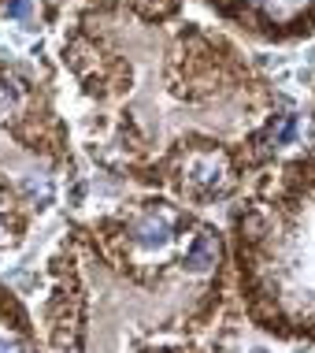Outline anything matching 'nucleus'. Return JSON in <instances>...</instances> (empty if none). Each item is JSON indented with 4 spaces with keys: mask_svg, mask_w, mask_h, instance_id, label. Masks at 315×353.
<instances>
[{
    "mask_svg": "<svg viewBox=\"0 0 315 353\" xmlns=\"http://www.w3.org/2000/svg\"><path fill=\"white\" fill-rule=\"evenodd\" d=\"M60 68L85 157L193 208L230 201L293 134L290 101L186 0H78Z\"/></svg>",
    "mask_w": 315,
    "mask_h": 353,
    "instance_id": "f257e3e1",
    "label": "nucleus"
},
{
    "mask_svg": "<svg viewBox=\"0 0 315 353\" xmlns=\"http://www.w3.org/2000/svg\"><path fill=\"white\" fill-rule=\"evenodd\" d=\"M26 12H30V0H12L8 4V19H23Z\"/></svg>",
    "mask_w": 315,
    "mask_h": 353,
    "instance_id": "423d86ee",
    "label": "nucleus"
},
{
    "mask_svg": "<svg viewBox=\"0 0 315 353\" xmlns=\"http://www.w3.org/2000/svg\"><path fill=\"white\" fill-rule=\"evenodd\" d=\"M74 179L71 123L49 79L0 56V256L19 250Z\"/></svg>",
    "mask_w": 315,
    "mask_h": 353,
    "instance_id": "20e7f679",
    "label": "nucleus"
},
{
    "mask_svg": "<svg viewBox=\"0 0 315 353\" xmlns=\"http://www.w3.org/2000/svg\"><path fill=\"white\" fill-rule=\"evenodd\" d=\"M226 309V242L164 194L78 223L49 261L52 353H204Z\"/></svg>",
    "mask_w": 315,
    "mask_h": 353,
    "instance_id": "f03ea898",
    "label": "nucleus"
},
{
    "mask_svg": "<svg viewBox=\"0 0 315 353\" xmlns=\"http://www.w3.org/2000/svg\"><path fill=\"white\" fill-rule=\"evenodd\" d=\"M245 312L274 339L315 342V149L271 164L230 212Z\"/></svg>",
    "mask_w": 315,
    "mask_h": 353,
    "instance_id": "7ed1b4c3",
    "label": "nucleus"
},
{
    "mask_svg": "<svg viewBox=\"0 0 315 353\" xmlns=\"http://www.w3.org/2000/svg\"><path fill=\"white\" fill-rule=\"evenodd\" d=\"M4 4H8V0H0V8H4Z\"/></svg>",
    "mask_w": 315,
    "mask_h": 353,
    "instance_id": "0eeeda50",
    "label": "nucleus"
},
{
    "mask_svg": "<svg viewBox=\"0 0 315 353\" xmlns=\"http://www.w3.org/2000/svg\"><path fill=\"white\" fill-rule=\"evenodd\" d=\"M260 45H297L315 37V0H200Z\"/></svg>",
    "mask_w": 315,
    "mask_h": 353,
    "instance_id": "39448f33",
    "label": "nucleus"
}]
</instances>
